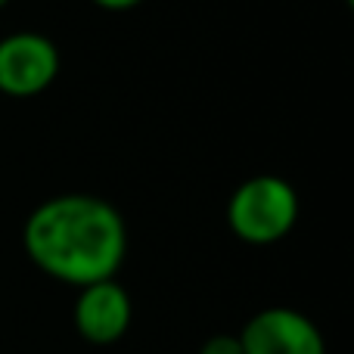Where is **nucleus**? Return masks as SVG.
Returning a JSON list of instances; mask_svg holds the SVG:
<instances>
[{
  "label": "nucleus",
  "instance_id": "1",
  "mask_svg": "<svg viewBox=\"0 0 354 354\" xmlns=\"http://www.w3.org/2000/svg\"><path fill=\"white\" fill-rule=\"evenodd\" d=\"M22 249L41 274L81 289L118 274L128 255V227L112 202L91 193H62L28 214Z\"/></svg>",
  "mask_w": 354,
  "mask_h": 354
},
{
  "label": "nucleus",
  "instance_id": "8",
  "mask_svg": "<svg viewBox=\"0 0 354 354\" xmlns=\"http://www.w3.org/2000/svg\"><path fill=\"white\" fill-rule=\"evenodd\" d=\"M6 3H10V0H0V10H3V6H6Z\"/></svg>",
  "mask_w": 354,
  "mask_h": 354
},
{
  "label": "nucleus",
  "instance_id": "7",
  "mask_svg": "<svg viewBox=\"0 0 354 354\" xmlns=\"http://www.w3.org/2000/svg\"><path fill=\"white\" fill-rule=\"evenodd\" d=\"M93 3L103 6V10H115V12H122V10H131V6L143 3V0H93Z\"/></svg>",
  "mask_w": 354,
  "mask_h": 354
},
{
  "label": "nucleus",
  "instance_id": "5",
  "mask_svg": "<svg viewBox=\"0 0 354 354\" xmlns=\"http://www.w3.org/2000/svg\"><path fill=\"white\" fill-rule=\"evenodd\" d=\"M131 320H134V301L115 277L87 283V286L78 289V299H75L72 308V324L84 342L115 345L131 330Z\"/></svg>",
  "mask_w": 354,
  "mask_h": 354
},
{
  "label": "nucleus",
  "instance_id": "4",
  "mask_svg": "<svg viewBox=\"0 0 354 354\" xmlns=\"http://www.w3.org/2000/svg\"><path fill=\"white\" fill-rule=\"evenodd\" d=\"M243 354H326V339L308 314L277 305L264 308L239 333Z\"/></svg>",
  "mask_w": 354,
  "mask_h": 354
},
{
  "label": "nucleus",
  "instance_id": "3",
  "mask_svg": "<svg viewBox=\"0 0 354 354\" xmlns=\"http://www.w3.org/2000/svg\"><path fill=\"white\" fill-rule=\"evenodd\" d=\"M59 75V50L37 31H16L0 41V93L37 97Z\"/></svg>",
  "mask_w": 354,
  "mask_h": 354
},
{
  "label": "nucleus",
  "instance_id": "6",
  "mask_svg": "<svg viewBox=\"0 0 354 354\" xmlns=\"http://www.w3.org/2000/svg\"><path fill=\"white\" fill-rule=\"evenodd\" d=\"M199 354H243V342H239V336L218 333V336H212V339H205V342H202Z\"/></svg>",
  "mask_w": 354,
  "mask_h": 354
},
{
  "label": "nucleus",
  "instance_id": "2",
  "mask_svg": "<svg viewBox=\"0 0 354 354\" xmlns=\"http://www.w3.org/2000/svg\"><path fill=\"white\" fill-rule=\"evenodd\" d=\"M299 221V193L277 174H255L233 189L227 224L233 236L249 245H270L289 236Z\"/></svg>",
  "mask_w": 354,
  "mask_h": 354
}]
</instances>
